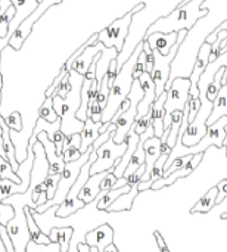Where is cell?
<instances>
[{
	"instance_id": "12",
	"label": "cell",
	"mask_w": 227,
	"mask_h": 252,
	"mask_svg": "<svg viewBox=\"0 0 227 252\" xmlns=\"http://www.w3.org/2000/svg\"><path fill=\"white\" fill-rule=\"evenodd\" d=\"M13 208H15V217L6 224V230L15 247V251L25 252L28 242L31 241L28 224H27V217H25L24 208L21 207H13Z\"/></svg>"
},
{
	"instance_id": "48",
	"label": "cell",
	"mask_w": 227,
	"mask_h": 252,
	"mask_svg": "<svg viewBox=\"0 0 227 252\" xmlns=\"http://www.w3.org/2000/svg\"><path fill=\"white\" fill-rule=\"evenodd\" d=\"M118 182V179L114 176V173H106V176L103 177L102 183H100V190L102 192H106V190H112L115 189V183Z\"/></svg>"
},
{
	"instance_id": "54",
	"label": "cell",
	"mask_w": 227,
	"mask_h": 252,
	"mask_svg": "<svg viewBox=\"0 0 227 252\" xmlns=\"http://www.w3.org/2000/svg\"><path fill=\"white\" fill-rule=\"evenodd\" d=\"M77 251L78 252H90V247L86 242H78L77 244Z\"/></svg>"
},
{
	"instance_id": "56",
	"label": "cell",
	"mask_w": 227,
	"mask_h": 252,
	"mask_svg": "<svg viewBox=\"0 0 227 252\" xmlns=\"http://www.w3.org/2000/svg\"><path fill=\"white\" fill-rule=\"evenodd\" d=\"M189 1H192V0H183V1H182V3H180L179 6H185V4H188Z\"/></svg>"
},
{
	"instance_id": "7",
	"label": "cell",
	"mask_w": 227,
	"mask_h": 252,
	"mask_svg": "<svg viewBox=\"0 0 227 252\" xmlns=\"http://www.w3.org/2000/svg\"><path fill=\"white\" fill-rule=\"evenodd\" d=\"M189 31L188 30H180L179 31V37L176 44L173 46V49L170 50L168 55H161L158 50H152L154 55V69L151 72V77L155 83V92H157V97L161 96V93L165 92V86L170 80V74H171V62L174 61V58L177 56V52L180 49V46L185 41V37Z\"/></svg>"
},
{
	"instance_id": "21",
	"label": "cell",
	"mask_w": 227,
	"mask_h": 252,
	"mask_svg": "<svg viewBox=\"0 0 227 252\" xmlns=\"http://www.w3.org/2000/svg\"><path fill=\"white\" fill-rule=\"evenodd\" d=\"M106 173H108V171L90 176L89 180L86 182V185L83 186V189H81V192H80V195H78V199L83 201L86 205L92 204V202L100 195V192H102V190H100V183H102L103 177L106 176Z\"/></svg>"
},
{
	"instance_id": "16",
	"label": "cell",
	"mask_w": 227,
	"mask_h": 252,
	"mask_svg": "<svg viewBox=\"0 0 227 252\" xmlns=\"http://www.w3.org/2000/svg\"><path fill=\"white\" fill-rule=\"evenodd\" d=\"M84 242L89 247H96L99 252H103L108 245L114 244V229L109 224H102L95 230L86 233Z\"/></svg>"
},
{
	"instance_id": "15",
	"label": "cell",
	"mask_w": 227,
	"mask_h": 252,
	"mask_svg": "<svg viewBox=\"0 0 227 252\" xmlns=\"http://www.w3.org/2000/svg\"><path fill=\"white\" fill-rule=\"evenodd\" d=\"M139 81H140V86L143 89V99L139 102L137 105V118L146 115L151 109H152V105L154 102L157 100V92H155V83L151 77L149 72H143L140 77H139Z\"/></svg>"
},
{
	"instance_id": "34",
	"label": "cell",
	"mask_w": 227,
	"mask_h": 252,
	"mask_svg": "<svg viewBox=\"0 0 227 252\" xmlns=\"http://www.w3.org/2000/svg\"><path fill=\"white\" fill-rule=\"evenodd\" d=\"M38 118H43L44 121L47 123H55L58 120H61L58 117V114L55 112V108H53V99L52 97H46L43 105L40 106L38 109Z\"/></svg>"
},
{
	"instance_id": "4",
	"label": "cell",
	"mask_w": 227,
	"mask_h": 252,
	"mask_svg": "<svg viewBox=\"0 0 227 252\" xmlns=\"http://www.w3.org/2000/svg\"><path fill=\"white\" fill-rule=\"evenodd\" d=\"M93 151H95V148H93V146H90V148H89L83 155H81V158H80L78 161H74V162H68V164H65V168H64V171H62L61 177H59V182H58V189H56L55 198H53L50 202H47V204H44V205L38 207V208H37V210H34V211H37V213L43 214V213H46L50 207H53V205H61V204L65 201V198H66L68 192L71 190L72 185L75 183V180H77V177H78V174H80L81 168L89 162V159H90V157H92V152H93Z\"/></svg>"
},
{
	"instance_id": "47",
	"label": "cell",
	"mask_w": 227,
	"mask_h": 252,
	"mask_svg": "<svg viewBox=\"0 0 227 252\" xmlns=\"http://www.w3.org/2000/svg\"><path fill=\"white\" fill-rule=\"evenodd\" d=\"M143 174H145V164L143 165H140L133 174H130L127 179H126V183L127 185H130V186H139V183L142 182V177H143ZM124 179V177H123Z\"/></svg>"
},
{
	"instance_id": "46",
	"label": "cell",
	"mask_w": 227,
	"mask_h": 252,
	"mask_svg": "<svg viewBox=\"0 0 227 252\" xmlns=\"http://www.w3.org/2000/svg\"><path fill=\"white\" fill-rule=\"evenodd\" d=\"M69 90H71V81H69V72L62 78V81H61V84H59V87L56 89V94L59 96V97H62V99H66V94L69 93Z\"/></svg>"
},
{
	"instance_id": "10",
	"label": "cell",
	"mask_w": 227,
	"mask_h": 252,
	"mask_svg": "<svg viewBox=\"0 0 227 252\" xmlns=\"http://www.w3.org/2000/svg\"><path fill=\"white\" fill-rule=\"evenodd\" d=\"M126 149H127V142L117 145L111 136L109 140H106L102 146L96 149V161L90 167V176L105 171L112 173V170L120 164L123 155L126 154Z\"/></svg>"
},
{
	"instance_id": "40",
	"label": "cell",
	"mask_w": 227,
	"mask_h": 252,
	"mask_svg": "<svg viewBox=\"0 0 227 252\" xmlns=\"http://www.w3.org/2000/svg\"><path fill=\"white\" fill-rule=\"evenodd\" d=\"M7 127L12 130V131H16L19 133L22 130V118H21V114L18 111H13L12 114H9L7 117H3Z\"/></svg>"
},
{
	"instance_id": "2",
	"label": "cell",
	"mask_w": 227,
	"mask_h": 252,
	"mask_svg": "<svg viewBox=\"0 0 227 252\" xmlns=\"http://www.w3.org/2000/svg\"><path fill=\"white\" fill-rule=\"evenodd\" d=\"M204 1L205 0H192L185 6H177L170 15L162 16L157 19L152 25H149L146 35H151L154 32H162V34L179 32L180 30L189 31L196 24L198 19L208 15L210 10L202 7Z\"/></svg>"
},
{
	"instance_id": "55",
	"label": "cell",
	"mask_w": 227,
	"mask_h": 252,
	"mask_svg": "<svg viewBox=\"0 0 227 252\" xmlns=\"http://www.w3.org/2000/svg\"><path fill=\"white\" fill-rule=\"evenodd\" d=\"M103 252H118V248H117L114 244H111V245H108V247L105 248V251Z\"/></svg>"
},
{
	"instance_id": "37",
	"label": "cell",
	"mask_w": 227,
	"mask_h": 252,
	"mask_svg": "<svg viewBox=\"0 0 227 252\" xmlns=\"http://www.w3.org/2000/svg\"><path fill=\"white\" fill-rule=\"evenodd\" d=\"M109 92H111V89H109V86H108V80H106V77H103V80L97 84V94H96V100H95V102H97L100 106H103V109H105V106H106V103H108Z\"/></svg>"
},
{
	"instance_id": "52",
	"label": "cell",
	"mask_w": 227,
	"mask_h": 252,
	"mask_svg": "<svg viewBox=\"0 0 227 252\" xmlns=\"http://www.w3.org/2000/svg\"><path fill=\"white\" fill-rule=\"evenodd\" d=\"M154 238H155V241H157V244H158V248H160V251L161 252H171L170 251V248L167 247V244H165V241H164V238L160 235V232H154Z\"/></svg>"
},
{
	"instance_id": "28",
	"label": "cell",
	"mask_w": 227,
	"mask_h": 252,
	"mask_svg": "<svg viewBox=\"0 0 227 252\" xmlns=\"http://www.w3.org/2000/svg\"><path fill=\"white\" fill-rule=\"evenodd\" d=\"M139 193H140V192H139L137 186H131L130 192L120 195V196L112 202V205L106 210V213L130 211V210H131V207H133V202H134V199L137 198V195H139Z\"/></svg>"
},
{
	"instance_id": "63",
	"label": "cell",
	"mask_w": 227,
	"mask_h": 252,
	"mask_svg": "<svg viewBox=\"0 0 227 252\" xmlns=\"http://www.w3.org/2000/svg\"><path fill=\"white\" fill-rule=\"evenodd\" d=\"M0 182H1V177H0Z\"/></svg>"
},
{
	"instance_id": "36",
	"label": "cell",
	"mask_w": 227,
	"mask_h": 252,
	"mask_svg": "<svg viewBox=\"0 0 227 252\" xmlns=\"http://www.w3.org/2000/svg\"><path fill=\"white\" fill-rule=\"evenodd\" d=\"M151 126H152V109H151L146 115H143V117H140V118H136V121H134L131 130H133L136 134L142 136V134H145V133L148 131V128H149Z\"/></svg>"
},
{
	"instance_id": "5",
	"label": "cell",
	"mask_w": 227,
	"mask_h": 252,
	"mask_svg": "<svg viewBox=\"0 0 227 252\" xmlns=\"http://www.w3.org/2000/svg\"><path fill=\"white\" fill-rule=\"evenodd\" d=\"M145 6H146L145 3H140L130 12L123 15L121 18L111 22L106 28H103L100 32H97V41L102 43L105 47H115L118 50V53H121L124 49V41L129 35V28L133 21V16H134V13L145 9Z\"/></svg>"
},
{
	"instance_id": "50",
	"label": "cell",
	"mask_w": 227,
	"mask_h": 252,
	"mask_svg": "<svg viewBox=\"0 0 227 252\" xmlns=\"http://www.w3.org/2000/svg\"><path fill=\"white\" fill-rule=\"evenodd\" d=\"M0 241L3 242V247H4V251L6 252H16L15 251V247L7 235V230H6V226H1L0 224Z\"/></svg>"
},
{
	"instance_id": "18",
	"label": "cell",
	"mask_w": 227,
	"mask_h": 252,
	"mask_svg": "<svg viewBox=\"0 0 227 252\" xmlns=\"http://www.w3.org/2000/svg\"><path fill=\"white\" fill-rule=\"evenodd\" d=\"M179 37V32H170V34H162V32H154L151 35H146L143 40H146L151 46L152 50H158L161 55H168L173 46L176 44Z\"/></svg>"
},
{
	"instance_id": "8",
	"label": "cell",
	"mask_w": 227,
	"mask_h": 252,
	"mask_svg": "<svg viewBox=\"0 0 227 252\" xmlns=\"http://www.w3.org/2000/svg\"><path fill=\"white\" fill-rule=\"evenodd\" d=\"M167 100L164 105L165 117H164V131L171 126V114L174 111H185L188 106L189 92H191V80L189 77H176L165 86Z\"/></svg>"
},
{
	"instance_id": "27",
	"label": "cell",
	"mask_w": 227,
	"mask_h": 252,
	"mask_svg": "<svg viewBox=\"0 0 227 252\" xmlns=\"http://www.w3.org/2000/svg\"><path fill=\"white\" fill-rule=\"evenodd\" d=\"M31 210L32 208H30V207H24V213H25V217H27V224H28V232H30L31 241L38 244V245H49V244H52L49 235L43 233V230L37 224L35 219L31 214Z\"/></svg>"
},
{
	"instance_id": "42",
	"label": "cell",
	"mask_w": 227,
	"mask_h": 252,
	"mask_svg": "<svg viewBox=\"0 0 227 252\" xmlns=\"http://www.w3.org/2000/svg\"><path fill=\"white\" fill-rule=\"evenodd\" d=\"M15 217V208L9 204L0 202V224L6 226Z\"/></svg>"
},
{
	"instance_id": "31",
	"label": "cell",
	"mask_w": 227,
	"mask_h": 252,
	"mask_svg": "<svg viewBox=\"0 0 227 252\" xmlns=\"http://www.w3.org/2000/svg\"><path fill=\"white\" fill-rule=\"evenodd\" d=\"M217 195H219V189L217 186L211 188L208 190V193H205L198 202L196 205L192 207L191 210V214H195V213H202V214H207L213 210V207L216 205V201H217Z\"/></svg>"
},
{
	"instance_id": "41",
	"label": "cell",
	"mask_w": 227,
	"mask_h": 252,
	"mask_svg": "<svg viewBox=\"0 0 227 252\" xmlns=\"http://www.w3.org/2000/svg\"><path fill=\"white\" fill-rule=\"evenodd\" d=\"M59 177H61V176L47 174V177L44 179V185H46V188H47V202H50V201L55 198V193H56V189H58ZM47 202H46V204H47Z\"/></svg>"
},
{
	"instance_id": "57",
	"label": "cell",
	"mask_w": 227,
	"mask_h": 252,
	"mask_svg": "<svg viewBox=\"0 0 227 252\" xmlns=\"http://www.w3.org/2000/svg\"><path fill=\"white\" fill-rule=\"evenodd\" d=\"M1 58V56H0ZM1 87H3V77H1V74H0V92H1Z\"/></svg>"
},
{
	"instance_id": "33",
	"label": "cell",
	"mask_w": 227,
	"mask_h": 252,
	"mask_svg": "<svg viewBox=\"0 0 227 252\" xmlns=\"http://www.w3.org/2000/svg\"><path fill=\"white\" fill-rule=\"evenodd\" d=\"M58 130H61V120H58V121H55V123H47V121H44L43 118H37V123H35L34 130H32V134L35 136V134H38L40 131H46V133H47V137L52 139L53 134H55Z\"/></svg>"
},
{
	"instance_id": "38",
	"label": "cell",
	"mask_w": 227,
	"mask_h": 252,
	"mask_svg": "<svg viewBox=\"0 0 227 252\" xmlns=\"http://www.w3.org/2000/svg\"><path fill=\"white\" fill-rule=\"evenodd\" d=\"M194 158V155L192 154H189V155H183V157H179V158H176L173 162H171V165L164 171V177H167V176H170L171 173H174V171H177V170H182L191 159Z\"/></svg>"
},
{
	"instance_id": "14",
	"label": "cell",
	"mask_w": 227,
	"mask_h": 252,
	"mask_svg": "<svg viewBox=\"0 0 227 252\" xmlns=\"http://www.w3.org/2000/svg\"><path fill=\"white\" fill-rule=\"evenodd\" d=\"M34 136V134H32ZM37 140L43 145L44 152H46V158L49 162V174L52 176H61L64 168H65V162L62 159V157H59L56 154V146L52 140H49L47 133L46 131H40L38 134H35Z\"/></svg>"
},
{
	"instance_id": "3",
	"label": "cell",
	"mask_w": 227,
	"mask_h": 252,
	"mask_svg": "<svg viewBox=\"0 0 227 252\" xmlns=\"http://www.w3.org/2000/svg\"><path fill=\"white\" fill-rule=\"evenodd\" d=\"M142 52H143V40L137 44V47L129 56L126 63L118 69V74H117L115 81H114V84L111 87V92H109L108 103H106V106L103 109L102 123H111V120L117 114V111L121 106V103L127 99V94L130 93L133 81H134L133 71H134L136 62H137V59H139Z\"/></svg>"
},
{
	"instance_id": "24",
	"label": "cell",
	"mask_w": 227,
	"mask_h": 252,
	"mask_svg": "<svg viewBox=\"0 0 227 252\" xmlns=\"http://www.w3.org/2000/svg\"><path fill=\"white\" fill-rule=\"evenodd\" d=\"M102 126H103L102 121L95 123V121H92L90 118H87V120L84 121V127H83V130H81V133H80V136H81V148H80V152H81V154H84V152L95 143V140L100 136V128H102Z\"/></svg>"
},
{
	"instance_id": "43",
	"label": "cell",
	"mask_w": 227,
	"mask_h": 252,
	"mask_svg": "<svg viewBox=\"0 0 227 252\" xmlns=\"http://www.w3.org/2000/svg\"><path fill=\"white\" fill-rule=\"evenodd\" d=\"M68 74V71H66V68L62 65V68H61V71H59V74H58V77L53 80V83L47 87V90H46V93H44V97H53V96H56V89L59 87V84H61V81H62V78L65 77Z\"/></svg>"
},
{
	"instance_id": "26",
	"label": "cell",
	"mask_w": 227,
	"mask_h": 252,
	"mask_svg": "<svg viewBox=\"0 0 227 252\" xmlns=\"http://www.w3.org/2000/svg\"><path fill=\"white\" fill-rule=\"evenodd\" d=\"M223 117H227V84L222 86L217 97L213 102V111L207 120V126L210 127L211 124H214L216 121H219Z\"/></svg>"
},
{
	"instance_id": "60",
	"label": "cell",
	"mask_w": 227,
	"mask_h": 252,
	"mask_svg": "<svg viewBox=\"0 0 227 252\" xmlns=\"http://www.w3.org/2000/svg\"><path fill=\"white\" fill-rule=\"evenodd\" d=\"M223 148H225V151H226V157H227V142L223 145Z\"/></svg>"
},
{
	"instance_id": "62",
	"label": "cell",
	"mask_w": 227,
	"mask_h": 252,
	"mask_svg": "<svg viewBox=\"0 0 227 252\" xmlns=\"http://www.w3.org/2000/svg\"><path fill=\"white\" fill-rule=\"evenodd\" d=\"M0 140H1V127H0Z\"/></svg>"
},
{
	"instance_id": "44",
	"label": "cell",
	"mask_w": 227,
	"mask_h": 252,
	"mask_svg": "<svg viewBox=\"0 0 227 252\" xmlns=\"http://www.w3.org/2000/svg\"><path fill=\"white\" fill-rule=\"evenodd\" d=\"M102 115H103V106H100L97 102H92L87 108V118H90L95 123L102 121Z\"/></svg>"
},
{
	"instance_id": "53",
	"label": "cell",
	"mask_w": 227,
	"mask_h": 252,
	"mask_svg": "<svg viewBox=\"0 0 227 252\" xmlns=\"http://www.w3.org/2000/svg\"><path fill=\"white\" fill-rule=\"evenodd\" d=\"M161 177H164V168H161V167H158V165H155V167H154V170H152V174H151V179H149L148 182H151V183H154V182H157V180H160Z\"/></svg>"
},
{
	"instance_id": "1",
	"label": "cell",
	"mask_w": 227,
	"mask_h": 252,
	"mask_svg": "<svg viewBox=\"0 0 227 252\" xmlns=\"http://www.w3.org/2000/svg\"><path fill=\"white\" fill-rule=\"evenodd\" d=\"M84 75H80L77 71H69V81L71 90L66 94V99L59 97L58 94L53 96V108L58 117L61 118V131L65 136H71L75 133H81L84 123L77 120L75 114L81 105V86H83Z\"/></svg>"
},
{
	"instance_id": "20",
	"label": "cell",
	"mask_w": 227,
	"mask_h": 252,
	"mask_svg": "<svg viewBox=\"0 0 227 252\" xmlns=\"http://www.w3.org/2000/svg\"><path fill=\"white\" fill-rule=\"evenodd\" d=\"M103 49H105V46L102 43H99V41L95 43V44H92V46H87L83 50V53L74 61L72 69L77 71L80 75H86L87 71H89V68H90V65H92V62H93V59H95V56L97 53H100Z\"/></svg>"
},
{
	"instance_id": "25",
	"label": "cell",
	"mask_w": 227,
	"mask_h": 252,
	"mask_svg": "<svg viewBox=\"0 0 227 252\" xmlns=\"http://www.w3.org/2000/svg\"><path fill=\"white\" fill-rule=\"evenodd\" d=\"M117 58H118V50L115 47H105L100 53L96 55V81H97V84L106 75L111 62Z\"/></svg>"
},
{
	"instance_id": "23",
	"label": "cell",
	"mask_w": 227,
	"mask_h": 252,
	"mask_svg": "<svg viewBox=\"0 0 227 252\" xmlns=\"http://www.w3.org/2000/svg\"><path fill=\"white\" fill-rule=\"evenodd\" d=\"M167 100V92L161 93V96L157 97V100L152 105V127H154V134L155 137H162L164 134V117H165V105Z\"/></svg>"
},
{
	"instance_id": "19",
	"label": "cell",
	"mask_w": 227,
	"mask_h": 252,
	"mask_svg": "<svg viewBox=\"0 0 227 252\" xmlns=\"http://www.w3.org/2000/svg\"><path fill=\"white\" fill-rule=\"evenodd\" d=\"M210 55H211V44L204 43V44L201 46L199 52H198L195 65H194L192 72H191V75H189L191 89H198V81H199L201 75L204 74L205 68H207L208 63H210Z\"/></svg>"
},
{
	"instance_id": "32",
	"label": "cell",
	"mask_w": 227,
	"mask_h": 252,
	"mask_svg": "<svg viewBox=\"0 0 227 252\" xmlns=\"http://www.w3.org/2000/svg\"><path fill=\"white\" fill-rule=\"evenodd\" d=\"M25 192H27V188L22 185H16L6 179H1V182H0V202H3L4 199L10 198L13 195L25 193Z\"/></svg>"
},
{
	"instance_id": "9",
	"label": "cell",
	"mask_w": 227,
	"mask_h": 252,
	"mask_svg": "<svg viewBox=\"0 0 227 252\" xmlns=\"http://www.w3.org/2000/svg\"><path fill=\"white\" fill-rule=\"evenodd\" d=\"M95 161H96V149L92 152V157H90L89 162L81 168V171H80V174H78L75 183L72 185L71 190L68 192L65 201H64L61 205H58V210L55 211V217H56V219L69 217V216H72L74 213H77L78 210H83V208L86 207V204H84L83 201L78 199V195H80L83 186L86 185V182H87L89 177H90V167H92V164H93Z\"/></svg>"
},
{
	"instance_id": "59",
	"label": "cell",
	"mask_w": 227,
	"mask_h": 252,
	"mask_svg": "<svg viewBox=\"0 0 227 252\" xmlns=\"http://www.w3.org/2000/svg\"><path fill=\"white\" fill-rule=\"evenodd\" d=\"M225 133H226V139H225V143H226L227 142V124L225 126Z\"/></svg>"
},
{
	"instance_id": "58",
	"label": "cell",
	"mask_w": 227,
	"mask_h": 252,
	"mask_svg": "<svg viewBox=\"0 0 227 252\" xmlns=\"http://www.w3.org/2000/svg\"><path fill=\"white\" fill-rule=\"evenodd\" d=\"M220 219H223V220H225V219H227V211L226 213H223V214L220 216Z\"/></svg>"
},
{
	"instance_id": "61",
	"label": "cell",
	"mask_w": 227,
	"mask_h": 252,
	"mask_svg": "<svg viewBox=\"0 0 227 252\" xmlns=\"http://www.w3.org/2000/svg\"><path fill=\"white\" fill-rule=\"evenodd\" d=\"M0 105H1V92H0ZM1 117V115H0Z\"/></svg>"
},
{
	"instance_id": "35",
	"label": "cell",
	"mask_w": 227,
	"mask_h": 252,
	"mask_svg": "<svg viewBox=\"0 0 227 252\" xmlns=\"http://www.w3.org/2000/svg\"><path fill=\"white\" fill-rule=\"evenodd\" d=\"M0 177H1V179H6V180H10V182H13V183H16V185L25 186V185L22 183V179L13 171V168H12V165L9 164V161L4 159V158H1V157H0ZM25 188H27V190H28V186H25Z\"/></svg>"
},
{
	"instance_id": "51",
	"label": "cell",
	"mask_w": 227,
	"mask_h": 252,
	"mask_svg": "<svg viewBox=\"0 0 227 252\" xmlns=\"http://www.w3.org/2000/svg\"><path fill=\"white\" fill-rule=\"evenodd\" d=\"M217 189H219V195H217L216 205H220V204L227 198V179L222 180V182L217 185Z\"/></svg>"
},
{
	"instance_id": "39",
	"label": "cell",
	"mask_w": 227,
	"mask_h": 252,
	"mask_svg": "<svg viewBox=\"0 0 227 252\" xmlns=\"http://www.w3.org/2000/svg\"><path fill=\"white\" fill-rule=\"evenodd\" d=\"M25 252H61V247H59V244H53V242L49 245H38V244L30 241Z\"/></svg>"
},
{
	"instance_id": "29",
	"label": "cell",
	"mask_w": 227,
	"mask_h": 252,
	"mask_svg": "<svg viewBox=\"0 0 227 252\" xmlns=\"http://www.w3.org/2000/svg\"><path fill=\"white\" fill-rule=\"evenodd\" d=\"M50 238V242L53 244H59L61 247V252L69 251V245H71V239L74 236V229L72 227H52L50 232L47 233Z\"/></svg>"
},
{
	"instance_id": "17",
	"label": "cell",
	"mask_w": 227,
	"mask_h": 252,
	"mask_svg": "<svg viewBox=\"0 0 227 252\" xmlns=\"http://www.w3.org/2000/svg\"><path fill=\"white\" fill-rule=\"evenodd\" d=\"M160 148H161V139L160 137H149L145 140L143 143V149H145V174L142 177V182H148L151 179L152 170L160 158Z\"/></svg>"
},
{
	"instance_id": "30",
	"label": "cell",
	"mask_w": 227,
	"mask_h": 252,
	"mask_svg": "<svg viewBox=\"0 0 227 252\" xmlns=\"http://www.w3.org/2000/svg\"><path fill=\"white\" fill-rule=\"evenodd\" d=\"M130 189H131V186H130V185H126V186L118 188V189L100 192V195L96 198V202H97V204H96V208H97L99 211H106V210L112 205V202H114L120 195L130 192Z\"/></svg>"
},
{
	"instance_id": "13",
	"label": "cell",
	"mask_w": 227,
	"mask_h": 252,
	"mask_svg": "<svg viewBox=\"0 0 227 252\" xmlns=\"http://www.w3.org/2000/svg\"><path fill=\"white\" fill-rule=\"evenodd\" d=\"M205 157V152H198V154H195L194 155V158L182 168V170H177V171H174V173H171L170 176H167V177H161L160 180H157V182H154L152 183V186H151V190H154V192H157V190H160V189H162V188H167V186H171L173 183H176L177 180H180V179H185V177H188L189 174H192V171L194 170H196V167L201 164V161H202V158Z\"/></svg>"
},
{
	"instance_id": "49",
	"label": "cell",
	"mask_w": 227,
	"mask_h": 252,
	"mask_svg": "<svg viewBox=\"0 0 227 252\" xmlns=\"http://www.w3.org/2000/svg\"><path fill=\"white\" fill-rule=\"evenodd\" d=\"M145 66H146V53L142 52L137 62H136V66H134V71H133V78L134 80H139V77L145 72Z\"/></svg>"
},
{
	"instance_id": "6",
	"label": "cell",
	"mask_w": 227,
	"mask_h": 252,
	"mask_svg": "<svg viewBox=\"0 0 227 252\" xmlns=\"http://www.w3.org/2000/svg\"><path fill=\"white\" fill-rule=\"evenodd\" d=\"M143 89L140 86V81L139 80H134L133 81V86H131V90L130 93L127 94V99L130 100V108L127 111H124L123 114L120 115H114V118L111 120L112 124H115L117 130L115 133L112 134V139L117 145H121L126 142V137H127V133L131 130L136 118H137V105L139 102L143 99Z\"/></svg>"
},
{
	"instance_id": "11",
	"label": "cell",
	"mask_w": 227,
	"mask_h": 252,
	"mask_svg": "<svg viewBox=\"0 0 227 252\" xmlns=\"http://www.w3.org/2000/svg\"><path fill=\"white\" fill-rule=\"evenodd\" d=\"M61 1H62V0H43V1L38 4V7L18 25V28H16L15 34L10 37L7 46H10L13 50H19V49L22 47L24 41L27 40V37L31 34V30H32V27H34L35 21H38V18H40L46 10H49V9H50L52 6H55V4H59Z\"/></svg>"
},
{
	"instance_id": "45",
	"label": "cell",
	"mask_w": 227,
	"mask_h": 252,
	"mask_svg": "<svg viewBox=\"0 0 227 252\" xmlns=\"http://www.w3.org/2000/svg\"><path fill=\"white\" fill-rule=\"evenodd\" d=\"M81 152H80V149H77V148H66V149H64V152H62V159H64V162L65 164H68V162H74V161H78L80 158H81Z\"/></svg>"
},
{
	"instance_id": "22",
	"label": "cell",
	"mask_w": 227,
	"mask_h": 252,
	"mask_svg": "<svg viewBox=\"0 0 227 252\" xmlns=\"http://www.w3.org/2000/svg\"><path fill=\"white\" fill-rule=\"evenodd\" d=\"M139 140H140V136L136 134L133 130H130V131L127 133V137H126V142H127L126 154L123 155L120 164L112 170V173H114V176H115L117 179H121V177H123V174H124V171H126V167L129 165L130 159L133 158V155H134V152H136V149H137Z\"/></svg>"
}]
</instances>
